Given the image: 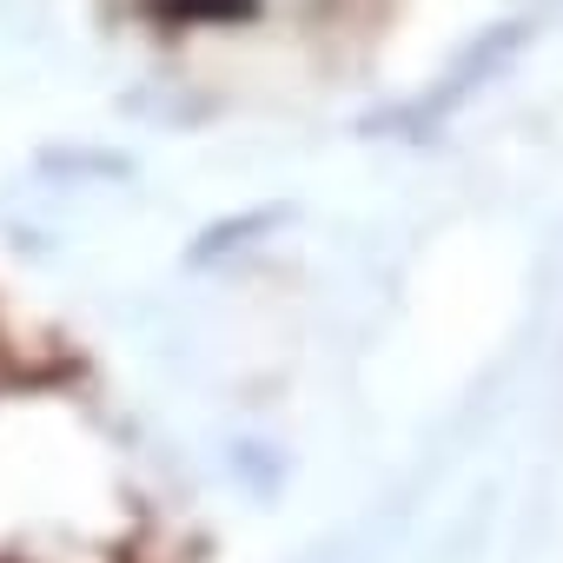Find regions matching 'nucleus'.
I'll return each mask as SVG.
<instances>
[{
    "instance_id": "f257e3e1",
    "label": "nucleus",
    "mask_w": 563,
    "mask_h": 563,
    "mask_svg": "<svg viewBox=\"0 0 563 563\" xmlns=\"http://www.w3.org/2000/svg\"><path fill=\"white\" fill-rule=\"evenodd\" d=\"M159 8H173V14H239L252 0H159Z\"/></svg>"
}]
</instances>
